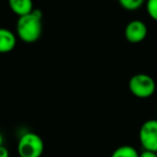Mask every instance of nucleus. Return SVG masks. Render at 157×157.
<instances>
[{"label": "nucleus", "mask_w": 157, "mask_h": 157, "mask_svg": "<svg viewBox=\"0 0 157 157\" xmlns=\"http://www.w3.org/2000/svg\"><path fill=\"white\" fill-rule=\"evenodd\" d=\"M42 12L34 9L32 13L21 16L17 21L16 31L18 37L23 42L32 44L36 42L42 35Z\"/></svg>", "instance_id": "nucleus-1"}, {"label": "nucleus", "mask_w": 157, "mask_h": 157, "mask_svg": "<svg viewBox=\"0 0 157 157\" xmlns=\"http://www.w3.org/2000/svg\"><path fill=\"white\" fill-rule=\"evenodd\" d=\"M44 152V141L41 136L32 132H25L17 143L19 157H41Z\"/></svg>", "instance_id": "nucleus-2"}, {"label": "nucleus", "mask_w": 157, "mask_h": 157, "mask_svg": "<svg viewBox=\"0 0 157 157\" xmlns=\"http://www.w3.org/2000/svg\"><path fill=\"white\" fill-rule=\"evenodd\" d=\"M128 89L130 93L138 98H149L155 93V80L150 75L139 73L136 74L128 81Z\"/></svg>", "instance_id": "nucleus-3"}, {"label": "nucleus", "mask_w": 157, "mask_h": 157, "mask_svg": "<svg viewBox=\"0 0 157 157\" xmlns=\"http://www.w3.org/2000/svg\"><path fill=\"white\" fill-rule=\"evenodd\" d=\"M139 141L144 151L157 152V119L143 122L139 129Z\"/></svg>", "instance_id": "nucleus-4"}, {"label": "nucleus", "mask_w": 157, "mask_h": 157, "mask_svg": "<svg viewBox=\"0 0 157 157\" xmlns=\"http://www.w3.org/2000/svg\"><path fill=\"white\" fill-rule=\"evenodd\" d=\"M125 39L132 44H138L142 42L147 35V27L144 21L134 19L130 21L125 27Z\"/></svg>", "instance_id": "nucleus-5"}, {"label": "nucleus", "mask_w": 157, "mask_h": 157, "mask_svg": "<svg viewBox=\"0 0 157 157\" xmlns=\"http://www.w3.org/2000/svg\"><path fill=\"white\" fill-rule=\"evenodd\" d=\"M16 46V36L11 30L0 28V54L11 52Z\"/></svg>", "instance_id": "nucleus-6"}, {"label": "nucleus", "mask_w": 157, "mask_h": 157, "mask_svg": "<svg viewBox=\"0 0 157 157\" xmlns=\"http://www.w3.org/2000/svg\"><path fill=\"white\" fill-rule=\"evenodd\" d=\"M9 6L12 12L18 17L26 16L34 10L32 0H9Z\"/></svg>", "instance_id": "nucleus-7"}, {"label": "nucleus", "mask_w": 157, "mask_h": 157, "mask_svg": "<svg viewBox=\"0 0 157 157\" xmlns=\"http://www.w3.org/2000/svg\"><path fill=\"white\" fill-rule=\"evenodd\" d=\"M140 154L132 145H121L112 152L110 157H139Z\"/></svg>", "instance_id": "nucleus-8"}, {"label": "nucleus", "mask_w": 157, "mask_h": 157, "mask_svg": "<svg viewBox=\"0 0 157 157\" xmlns=\"http://www.w3.org/2000/svg\"><path fill=\"white\" fill-rule=\"evenodd\" d=\"M145 2V0H119V3L121 4L123 9L128 11L138 10L142 6V4Z\"/></svg>", "instance_id": "nucleus-9"}, {"label": "nucleus", "mask_w": 157, "mask_h": 157, "mask_svg": "<svg viewBox=\"0 0 157 157\" xmlns=\"http://www.w3.org/2000/svg\"><path fill=\"white\" fill-rule=\"evenodd\" d=\"M145 6L150 17L157 21V0H147Z\"/></svg>", "instance_id": "nucleus-10"}, {"label": "nucleus", "mask_w": 157, "mask_h": 157, "mask_svg": "<svg viewBox=\"0 0 157 157\" xmlns=\"http://www.w3.org/2000/svg\"><path fill=\"white\" fill-rule=\"evenodd\" d=\"M139 157H157L156 152H152V151H144L143 150L140 153Z\"/></svg>", "instance_id": "nucleus-11"}, {"label": "nucleus", "mask_w": 157, "mask_h": 157, "mask_svg": "<svg viewBox=\"0 0 157 157\" xmlns=\"http://www.w3.org/2000/svg\"><path fill=\"white\" fill-rule=\"evenodd\" d=\"M9 156H10L9 150L6 149V147L1 145V147H0V157H9Z\"/></svg>", "instance_id": "nucleus-12"}, {"label": "nucleus", "mask_w": 157, "mask_h": 157, "mask_svg": "<svg viewBox=\"0 0 157 157\" xmlns=\"http://www.w3.org/2000/svg\"><path fill=\"white\" fill-rule=\"evenodd\" d=\"M2 143H3V137H2V135L0 134V147H1V145H3Z\"/></svg>", "instance_id": "nucleus-13"}, {"label": "nucleus", "mask_w": 157, "mask_h": 157, "mask_svg": "<svg viewBox=\"0 0 157 157\" xmlns=\"http://www.w3.org/2000/svg\"><path fill=\"white\" fill-rule=\"evenodd\" d=\"M156 113H157V110H156Z\"/></svg>", "instance_id": "nucleus-14"}, {"label": "nucleus", "mask_w": 157, "mask_h": 157, "mask_svg": "<svg viewBox=\"0 0 157 157\" xmlns=\"http://www.w3.org/2000/svg\"><path fill=\"white\" fill-rule=\"evenodd\" d=\"M156 154H157V152H156Z\"/></svg>", "instance_id": "nucleus-15"}]
</instances>
